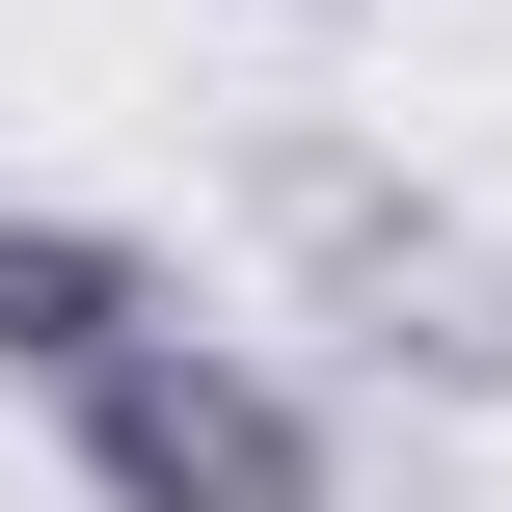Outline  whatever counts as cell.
<instances>
[{
    "mask_svg": "<svg viewBox=\"0 0 512 512\" xmlns=\"http://www.w3.org/2000/svg\"><path fill=\"white\" fill-rule=\"evenodd\" d=\"M54 459H81V512H351L324 378H297V351H243V324H162V351H108V378L54 405Z\"/></svg>",
    "mask_w": 512,
    "mask_h": 512,
    "instance_id": "cell-1",
    "label": "cell"
},
{
    "mask_svg": "<svg viewBox=\"0 0 512 512\" xmlns=\"http://www.w3.org/2000/svg\"><path fill=\"white\" fill-rule=\"evenodd\" d=\"M270 27H378V0H270Z\"/></svg>",
    "mask_w": 512,
    "mask_h": 512,
    "instance_id": "cell-3",
    "label": "cell"
},
{
    "mask_svg": "<svg viewBox=\"0 0 512 512\" xmlns=\"http://www.w3.org/2000/svg\"><path fill=\"white\" fill-rule=\"evenodd\" d=\"M189 324V270L135 243V216H81V189H0V378L27 405H81L108 351H162Z\"/></svg>",
    "mask_w": 512,
    "mask_h": 512,
    "instance_id": "cell-2",
    "label": "cell"
}]
</instances>
